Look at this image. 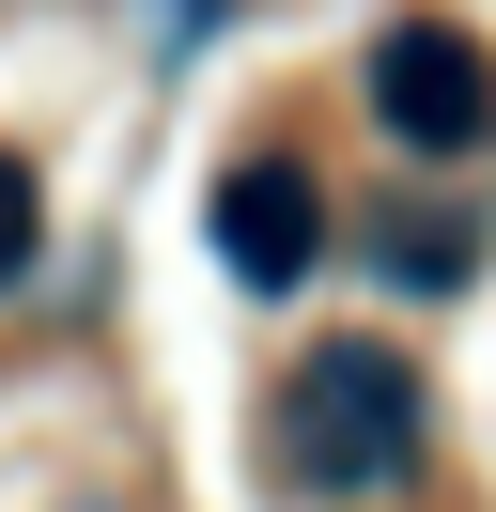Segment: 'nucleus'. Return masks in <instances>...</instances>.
I'll return each instance as SVG.
<instances>
[{
    "label": "nucleus",
    "mask_w": 496,
    "mask_h": 512,
    "mask_svg": "<svg viewBox=\"0 0 496 512\" xmlns=\"http://www.w3.org/2000/svg\"><path fill=\"white\" fill-rule=\"evenodd\" d=\"M264 450H279L295 497H403L419 450H434V388H419V357H403V342L341 326V342H310L295 373H279Z\"/></svg>",
    "instance_id": "obj_1"
},
{
    "label": "nucleus",
    "mask_w": 496,
    "mask_h": 512,
    "mask_svg": "<svg viewBox=\"0 0 496 512\" xmlns=\"http://www.w3.org/2000/svg\"><path fill=\"white\" fill-rule=\"evenodd\" d=\"M357 94H372V125H388L403 156H481V140H496V47L419 0V16H372Z\"/></svg>",
    "instance_id": "obj_2"
},
{
    "label": "nucleus",
    "mask_w": 496,
    "mask_h": 512,
    "mask_svg": "<svg viewBox=\"0 0 496 512\" xmlns=\"http://www.w3.org/2000/svg\"><path fill=\"white\" fill-rule=\"evenodd\" d=\"M217 264H233L248 295H295L310 264H326V187H310V156H233L217 171Z\"/></svg>",
    "instance_id": "obj_3"
},
{
    "label": "nucleus",
    "mask_w": 496,
    "mask_h": 512,
    "mask_svg": "<svg viewBox=\"0 0 496 512\" xmlns=\"http://www.w3.org/2000/svg\"><path fill=\"white\" fill-rule=\"evenodd\" d=\"M465 264H481V233H465V218H372V280H403V295H450Z\"/></svg>",
    "instance_id": "obj_4"
},
{
    "label": "nucleus",
    "mask_w": 496,
    "mask_h": 512,
    "mask_svg": "<svg viewBox=\"0 0 496 512\" xmlns=\"http://www.w3.org/2000/svg\"><path fill=\"white\" fill-rule=\"evenodd\" d=\"M47 264V187H31V156H0V295Z\"/></svg>",
    "instance_id": "obj_5"
}]
</instances>
